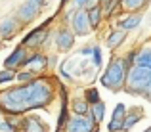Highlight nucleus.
Returning <instances> with one entry per match:
<instances>
[{"mask_svg":"<svg viewBox=\"0 0 151 132\" xmlns=\"http://www.w3.org/2000/svg\"><path fill=\"white\" fill-rule=\"evenodd\" d=\"M67 27L73 31L75 37H86V35H90L92 29H90V23H88V12H86V8L75 12L73 17L67 23Z\"/></svg>","mask_w":151,"mask_h":132,"instance_id":"obj_7","label":"nucleus"},{"mask_svg":"<svg viewBox=\"0 0 151 132\" xmlns=\"http://www.w3.org/2000/svg\"><path fill=\"white\" fill-rule=\"evenodd\" d=\"M136 65H142V67H149L151 65V42H145L144 46L138 48Z\"/></svg>","mask_w":151,"mask_h":132,"instance_id":"obj_19","label":"nucleus"},{"mask_svg":"<svg viewBox=\"0 0 151 132\" xmlns=\"http://www.w3.org/2000/svg\"><path fill=\"white\" fill-rule=\"evenodd\" d=\"M37 77H38V75L31 73V71H27V69H23V71H15V81H17L19 84H27V82L35 81Z\"/></svg>","mask_w":151,"mask_h":132,"instance_id":"obj_23","label":"nucleus"},{"mask_svg":"<svg viewBox=\"0 0 151 132\" xmlns=\"http://www.w3.org/2000/svg\"><path fill=\"white\" fill-rule=\"evenodd\" d=\"M55 61H58V58H55L54 54L48 56V67H55Z\"/></svg>","mask_w":151,"mask_h":132,"instance_id":"obj_31","label":"nucleus"},{"mask_svg":"<svg viewBox=\"0 0 151 132\" xmlns=\"http://www.w3.org/2000/svg\"><path fill=\"white\" fill-rule=\"evenodd\" d=\"M21 69H27L35 75H44V71L48 69V54L46 52H31L29 56L25 58Z\"/></svg>","mask_w":151,"mask_h":132,"instance_id":"obj_6","label":"nucleus"},{"mask_svg":"<svg viewBox=\"0 0 151 132\" xmlns=\"http://www.w3.org/2000/svg\"><path fill=\"white\" fill-rule=\"evenodd\" d=\"M23 29V25L15 19V15H6L0 19V38L4 40H12L15 35H19V31Z\"/></svg>","mask_w":151,"mask_h":132,"instance_id":"obj_10","label":"nucleus"},{"mask_svg":"<svg viewBox=\"0 0 151 132\" xmlns=\"http://www.w3.org/2000/svg\"><path fill=\"white\" fill-rule=\"evenodd\" d=\"M144 117H145L144 107H140V105H134V107H130V109H126V115H124V119H122V132L132 130Z\"/></svg>","mask_w":151,"mask_h":132,"instance_id":"obj_14","label":"nucleus"},{"mask_svg":"<svg viewBox=\"0 0 151 132\" xmlns=\"http://www.w3.org/2000/svg\"><path fill=\"white\" fill-rule=\"evenodd\" d=\"M61 132H98V125L90 117V113L84 115V117H81V115H69V119L65 121Z\"/></svg>","mask_w":151,"mask_h":132,"instance_id":"obj_5","label":"nucleus"},{"mask_svg":"<svg viewBox=\"0 0 151 132\" xmlns=\"http://www.w3.org/2000/svg\"><path fill=\"white\" fill-rule=\"evenodd\" d=\"M42 12H44V10H42V8H38L37 4L25 0L23 4H19V6H17V10H15L14 15H15V19H17L23 27H25V25H29V23H33L35 19L42 14Z\"/></svg>","mask_w":151,"mask_h":132,"instance_id":"obj_8","label":"nucleus"},{"mask_svg":"<svg viewBox=\"0 0 151 132\" xmlns=\"http://www.w3.org/2000/svg\"><path fill=\"white\" fill-rule=\"evenodd\" d=\"M126 37H128V35H126L124 31L113 29V31H109V35L105 37V46L109 48V50H117V48H121V44H124Z\"/></svg>","mask_w":151,"mask_h":132,"instance_id":"obj_16","label":"nucleus"},{"mask_svg":"<svg viewBox=\"0 0 151 132\" xmlns=\"http://www.w3.org/2000/svg\"><path fill=\"white\" fill-rule=\"evenodd\" d=\"M2 44H4V42H2V38H0V48H2Z\"/></svg>","mask_w":151,"mask_h":132,"instance_id":"obj_34","label":"nucleus"},{"mask_svg":"<svg viewBox=\"0 0 151 132\" xmlns=\"http://www.w3.org/2000/svg\"><path fill=\"white\" fill-rule=\"evenodd\" d=\"M29 2L37 4L38 8H42V10H44V8H46V4H48V0H29Z\"/></svg>","mask_w":151,"mask_h":132,"instance_id":"obj_30","label":"nucleus"},{"mask_svg":"<svg viewBox=\"0 0 151 132\" xmlns=\"http://www.w3.org/2000/svg\"><path fill=\"white\" fill-rule=\"evenodd\" d=\"M15 81V71L10 69H0V84H10Z\"/></svg>","mask_w":151,"mask_h":132,"instance_id":"obj_24","label":"nucleus"},{"mask_svg":"<svg viewBox=\"0 0 151 132\" xmlns=\"http://www.w3.org/2000/svg\"><path fill=\"white\" fill-rule=\"evenodd\" d=\"M82 98L88 102V105H94V103H100V102H101L100 92H98V88H94V86H88V88H86Z\"/></svg>","mask_w":151,"mask_h":132,"instance_id":"obj_22","label":"nucleus"},{"mask_svg":"<svg viewBox=\"0 0 151 132\" xmlns=\"http://www.w3.org/2000/svg\"><path fill=\"white\" fill-rule=\"evenodd\" d=\"M92 63H94V69H100L101 67V48L100 46L92 48Z\"/></svg>","mask_w":151,"mask_h":132,"instance_id":"obj_26","label":"nucleus"},{"mask_svg":"<svg viewBox=\"0 0 151 132\" xmlns=\"http://www.w3.org/2000/svg\"><path fill=\"white\" fill-rule=\"evenodd\" d=\"M88 12V23H90V29L92 31H98L101 27V23L105 21L103 19V12H101V6H96V8H90Z\"/></svg>","mask_w":151,"mask_h":132,"instance_id":"obj_18","label":"nucleus"},{"mask_svg":"<svg viewBox=\"0 0 151 132\" xmlns=\"http://www.w3.org/2000/svg\"><path fill=\"white\" fill-rule=\"evenodd\" d=\"M27 56H29V50H27L25 46H21V44H19V46H15V48H14V52H12V54L8 56L6 59H4V69L19 71Z\"/></svg>","mask_w":151,"mask_h":132,"instance_id":"obj_12","label":"nucleus"},{"mask_svg":"<svg viewBox=\"0 0 151 132\" xmlns=\"http://www.w3.org/2000/svg\"><path fill=\"white\" fill-rule=\"evenodd\" d=\"M144 132H151V126H149V128H145V130H144Z\"/></svg>","mask_w":151,"mask_h":132,"instance_id":"obj_33","label":"nucleus"},{"mask_svg":"<svg viewBox=\"0 0 151 132\" xmlns=\"http://www.w3.org/2000/svg\"><path fill=\"white\" fill-rule=\"evenodd\" d=\"M151 79V65L149 67H142V65H134L128 69L126 73V82L122 90L130 96H140L142 90L145 88V84Z\"/></svg>","mask_w":151,"mask_h":132,"instance_id":"obj_3","label":"nucleus"},{"mask_svg":"<svg viewBox=\"0 0 151 132\" xmlns=\"http://www.w3.org/2000/svg\"><path fill=\"white\" fill-rule=\"evenodd\" d=\"M126 73H128V65H126L124 58L122 56H113L100 77V84L111 92H121L126 82Z\"/></svg>","mask_w":151,"mask_h":132,"instance_id":"obj_2","label":"nucleus"},{"mask_svg":"<svg viewBox=\"0 0 151 132\" xmlns=\"http://www.w3.org/2000/svg\"><path fill=\"white\" fill-rule=\"evenodd\" d=\"M124 115H126V105L124 103H117L115 109H113V113H111V119H113V121H122Z\"/></svg>","mask_w":151,"mask_h":132,"instance_id":"obj_25","label":"nucleus"},{"mask_svg":"<svg viewBox=\"0 0 151 132\" xmlns=\"http://www.w3.org/2000/svg\"><path fill=\"white\" fill-rule=\"evenodd\" d=\"M151 0H121L122 14H144L149 8Z\"/></svg>","mask_w":151,"mask_h":132,"instance_id":"obj_15","label":"nucleus"},{"mask_svg":"<svg viewBox=\"0 0 151 132\" xmlns=\"http://www.w3.org/2000/svg\"><path fill=\"white\" fill-rule=\"evenodd\" d=\"M100 4H101V0H86V10L96 8V6H100Z\"/></svg>","mask_w":151,"mask_h":132,"instance_id":"obj_28","label":"nucleus"},{"mask_svg":"<svg viewBox=\"0 0 151 132\" xmlns=\"http://www.w3.org/2000/svg\"><path fill=\"white\" fill-rule=\"evenodd\" d=\"M50 37H52V31H50V21H48L44 25L33 29L31 33H27L21 40V46H25L27 50H40V48H44L48 44Z\"/></svg>","mask_w":151,"mask_h":132,"instance_id":"obj_4","label":"nucleus"},{"mask_svg":"<svg viewBox=\"0 0 151 132\" xmlns=\"http://www.w3.org/2000/svg\"><path fill=\"white\" fill-rule=\"evenodd\" d=\"M0 115H2V113H0ZM0 121H2V117H0Z\"/></svg>","mask_w":151,"mask_h":132,"instance_id":"obj_35","label":"nucleus"},{"mask_svg":"<svg viewBox=\"0 0 151 132\" xmlns=\"http://www.w3.org/2000/svg\"><path fill=\"white\" fill-rule=\"evenodd\" d=\"M17 132H48V126L37 115H21Z\"/></svg>","mask_w":151,"mask_h":132,"instance_id":"obj_11","label":"nucleus"},{"mask_svg":"<svg viewBox=\"0 0 151 132\" xmlns=\"http://www.w3.org/2000/svg\"><path fill=\"white\" fill-rule=\"evenodd\" d=\"M50 77H37L27 84H15L0 90V113L21 117L27 111L44 109L55 100V84Z\"/></svg>","mask_w":151,"mask_h":132,"instance_id":"obj_1","label":"nucleus"},{"mask_svg":"<svg viewBox=\"0 0 151 132\" xmlns=\"http://www.w3.org/2000/svg\"><path fill=\"white\" fill-rule=\"evenodd\" d=\"M103 19H111L115 14H121V0H101Z\"/></svg>","mask_w":151,"mask_h":132,"instance_id":"obj_17","label":"nucleus"},{"mask_svg":"<svg viewBox=\"0 0 151 132\" xmlns=\"http://www.w3.org/2000/svg\"><path fill=\"white\" fill-rule=\"evenodd\" d=\"M90 113V105L88 102H86L84 98H73V102H71V115H81V117H84V115Z\"/></svg>","mask_w":151,"mask_h":132,"instance_id":"obj_20","label":"nucleus"},{"mask_svg":"<svg viewBox=\"0 0 151 132\" xmlns=\"http://www.w3.org/2000/svg\"><path fill=\"white\" fill-rule=\"evenodd\" d=\"M69 6L75 8V10H82V8H86V0H71Z\"/></svg>","mask_w":151,"mask_h":132,"instance_id":"obj_27","label":"nucleus"},{"mask_svg":"<svg viewBox=\"0 0 151 132\" xmlns=\"http://www.w3.org/2000/svg\"><path fill=\"white\" fill-rule=\"evenodd\" d=\"M142 21H144V14H122V15H119L117 23H115V29H121L124 33H128L132 29H138L142 25Z\"/></svg>","mask_w":151,"mask_h":132,"instance_id":"obj_13","label":"nucleus"},{"mask_svg":"<svg viewBox=\"0 0 151 132\" xmlns=\"http://www.w3.org/2000/svg\"><path fill=\"white\" fill-rule=\"evenodd\" d=\"M92 48L94 46H84L81 52H78V54H81V56H92Z\"/></svg>","mask_w":151,"mask_h":132,"instance_id":"obj_29","label":"nucleus"},{"mask_svg":"<svg viewBox=\"0 0 151 132\" xmlns=\"http://www.w3.org/2000/svg\"><path fill=\"white\" fill-rule=\"evenodd\" d=\"M75 40L77 37L73 35V31L69 29L67 25H59V29H55L54 33V42H55V48L59 52H71L75 48Z\"/></svg>","mask_w":151,"mask_h":132,"instance_id":"obj_9","label":"nucleus"},{"mask_svg":"<svg viewBox=\"0 0 151 132\" xmlns=\"http://www.w3.org/2000/svg\"><path fill=\"white\" fill-rule=\"evenodd\" d=\"M90 117H92L94 123L100 126V123L103 121V117H105V103L100 102V103H94V105H90Z\"/></svg>","mask_w":151,"mask_h":132,"instance_id":"obj_21","label":"nucleus"},{"mask_svg":"<svg viewBox=\"0 0 151 132\" xmlns=\"http://www.w3.org/2000/svg\"><path fill=\"white\" fill-rule=\"evenodd\" d=\"M69 2H71V0H61V4H59V12H61V10H63V8H65V6H67V4H69Z\"/></svg>","mask_w":151,"mask_h":132,"instance_id":"obj_32","label":"nucleus"}]
</instances>
